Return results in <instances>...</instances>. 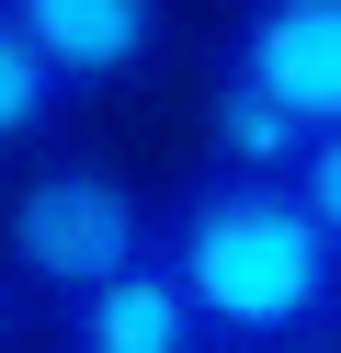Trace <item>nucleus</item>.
I'll use <instances>...</instances> for the list:
<instances>
[{
    "instance_id": "0eeeda50",
    "label": "nucleus",
    "mask_w": 341,
    "mask_h": 353,
    "mask_svg": "<svg viewBox=\"0 0 341 353\" xmlns=\"http://www.w3.org/2000/svg\"><path fill=\"white\" fill-rule=\"evenodd\" d=\"M68 114H80V103H68V80L45 69V57L23 46V23L0 12V160H45V137H57Z\"/></svg>"
},
{
    "instance_id": "6e6552de",
    "label": "nucleus",
    "mask_w": 341,
    "mask_h": 353,
    "mask_svg": "<svg viewBox=\"0 0 341 353\" xmlns=\"http://www.w3.org/2000/svg\"><path fill=\"white\" fill-rule=\"evenodd\" d=\"M285 194H296V205L318 216V239L341 251V125H330V137H307V160L285 171Z\"/></svg>"
},
{
    "instance_id": "f03ea898",
    "label": "nucleus",
    "mask_w": 341,
    "mask_h": 353,
    "mask_svg": "<svg viewBox=\"0 0 341 353\" xmlns=\"http://www.w3.org/2000/svg\"><path fill=\"white\" fill-rule=\"evenodd\" d=\"M148 251H159V205L114 160H91V148H45V160H23L12 194H0V274L34 307L91 296L103 274H125V262H148Z\"/></svg>"
},
{
    "instance_id": "423d86ee",
    "label": "nucleus",
    "mask_w": 341,
    "mask_h": 353,
    "mask_svg": "<svg viewBox=\"0 0 341 353\" xmlns=\"http://www.w3.org/2000/svg\"><path fill=\"white\" fill-rule=\"evenodd\" d=\"M307 160V125L285 103H262L250 80H205V171H250V183H285Z\"/></svg>"
},
{
    "instance_id": "9d476101",
    "label": "nucleus",
    "mask_w": 341,
    "mask_h": 353,
    "mask_svg": "<svg viewBox=\"0 0 341 353\" xmlns=\"http://www.w3.org/2000/svg\"><path fill=\"white\" fill-rule=\"evenodd\" d=\"M285 353H341V330H307V342H285Z\"/></svg>"
},
{
    "instance_id": "1a4fd4ad",
    "label": "nucleus",
    "mask_w": 341,
    "mask_h": 353,
    "mask_svg": "<svg viewBox=\"0 0 341 353\" xmlns=\"http://www.w3.org/2000/svg\"><path fill=\"white\" fill-rule=\"evenodd\" d=\"M12 342H23V285L0 274V353H12Z\"/></svg>"
},
{
    "instance_id": "7ed1b4c3",
    "label": "nucleus",
    "mask_w": 341,
    "mask_h": 353,
    "mask_svg": "<svg viewBox=\"0 0 341 353\" xmlns=\"http://www.w3.org/2000/svg\"><path fill=\"white\" fill-rule=\"evenodd\" d=\"M216 80H250L307 137L341 125V0H239L216 34Z\"/></svg>"
},
{
    "instance_id": "20e7f679",
    "label": "nucleus",
    "mask_w": 341,
    "mask_h": 353,
    "mask_svg": "<svg viewBox=\"0 0 341 353\" xmlns=\"http://www.w3.org/2000/svg\"><path fill=\"white\" fill-rule=\"evenodd\" d=\"M23 23V46L68 80V103L91 92H136L171 57V0H0Z\"/></svg>"
},
{
    "instance_id": "39448f33",
    "label": "nucleus",
    "mask_w": 341,
    "mask_h": 353,
    "mask_svg": "<svg viewBox=\"0 0 341 353\" xmlns=\"http://www.w3.org/2000/svg\"><path fill=\"white\" fill-rule=\"evenodd\" d=\"M45 342L57 353H205V319L171 285V262L148 251V262H125V274H103L91 296L45 307Z\"/></svg>"
},
{
    "instance_id": "f257e3e1",
    "label": "nucleus",
    "mask_w": 341,
    "mask_h": 353,
    "mask_svg": "<svg viewBox=\"0 0 341 353\" xmlns=\"http://www.w3.org/2000/svg\"><path fill=\"white\" fill-rule=\"evenodd\" d=\"M159 262L194 296L205 353H285L307 330H341V251L285 183L182 171L159 194Z\"/></svg>"
}]
</instances>
